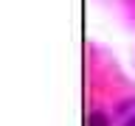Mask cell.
Here are the masks:
<instances>
[{
  "mask_svg": "<svg viewBox=\"0 0 135 126\" xmlns=\"http://www.w3.org/2000/svg\"><path fill=\"white\" fill-rule=\"evenodd\" d=\"M127 126H135V118H132V120H129V123H127Z\"/></svg>",
  "mask_w": 135,
  "mask_h": 126,
  "instance_id": "cell-2",
  "label": "cell"
},
{
  "mask_svg": "<svg viewBox=\"0 0 135 126\" xmlns=\"http://www.w3.org/2000/svg\"><path fill=\"white\" fill-rule=\"evenodd\" d=\"M87 126H107V118L101 115V112H90V118H87Z\"/></svg>",
  "mask_w": 135,
  "mask_h": 126,
  "instance_id": "cell-1",
  "label": "cell"
}]
</instances>
